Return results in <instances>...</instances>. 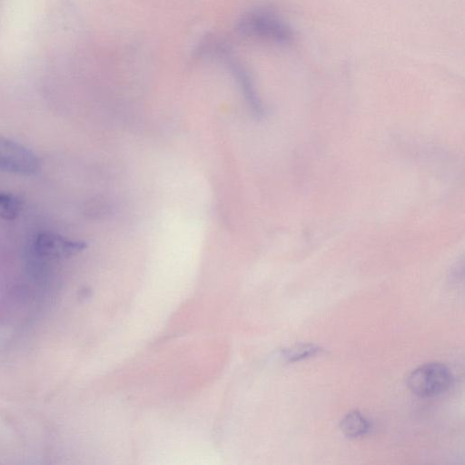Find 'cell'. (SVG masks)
I'll use <instances>...</instances> for the list:
<instances>
[{
    "label": "cell",
    "mask_w": 465,
    "mask_h": 465,
    "mask_svg": "<svg viewBox=\"0 0 465 465\" xmlns=\"http://www.w3.org/2000/svg\"><path fill=\"white\" fill-rule=\"evenodd\" d=\"M341 430L346 437L355 439L369 431L370 422L361 412L352 411L341 420Z\"/></svg>",
    "instance_id": "cell-5"
},
{
    "label": "cell",
    "mask_w": 465,
    "mask_h": 465,
    "mask_svg": "<svg viewBox=\"0 0 465 465\" xmlns=\"http://www.w3.org/2000/svg\"><path fill=\"white\" fill-rule=\"evenodd\" d=\"M40 168L38 157L25 145L0 135V170L31 175Z\"/></svg>",
    "instance_id": "cell-3"
},
{
    "label": "cell",
    "mask_w": 465,
    "mask_h": 465,
    "mask_svg": "<svg viewBox=\"0 0 465 465\" xmlns=\"http://www.w3.org/2000/svg\"><path fill=\"white\" fill-rule=\"evenodd\" d=\"M22 205L19 199L8 193H0V217L14 220L20 213Z\"/></svg>",
    "instance_id": "cell-6"
},
{
    "label": "cell",
    "mask_w": 465,
    "mask_h": 465,
    "mask_svg": "<svg viewBox=\"0 0 465 465\" xmlns=\"http://www.w3.org/2000/svg\"><path fill=\"white\" fill-rule=\"evenodd\" d=\"M82 242L73 241L51 232H39L33 242V251L43 260L68 258L84 249Z\"/></svg>",
    "instance_id": "cell-4"
},
{
    "label": "cell",
    "mask_w": 465,
    "mask_h": 465,
    "mask_svg": "<svg viewBox=\"0 0 465 465\" xmlns=\"http://www.w3.org/2000/svg\"><path fill=\"white\" fill-rule=\"evenodd\" d=\"M322 351L321 348L311 343H301L294 345L293 347L284 351V357L288 361H296L319 353Z\"/></svg>",
    "instance_id": "cell-7"
},
{
    "label": "cell",
    "mask_w": 465,
    "mask_h": 465,
    "mask_svg": "<svg viewBox=\"0 0 465 465\" xmlns=\"http://www.w3.org/2000/svg\"><path fill=\"white\" fill-rule=\"evenodd\" d=\"M242 35L260 40L286 43L292 32L288 25L274 14L267 11H253L245 15L238 23Z\"/></svg>",
    "instance_id": "cell-1"
},
{
    "label": "cell",
    "mask_w": 465,
    "mask_h": 465,
    "mask_svg": "<svg viewBox=\"0 0 465 465\" xmlns=\"http://www.w3.org/2000/svg\"><path fill=\"white\" fill-rule=\"evenodd\" d=\"M450 369L441 363H426L414 370L407 379L409 389L415 395L429 398L447 391L452 383Z\"/></svg>",
    "instance_id": "cell-2"
}]
</instances>
